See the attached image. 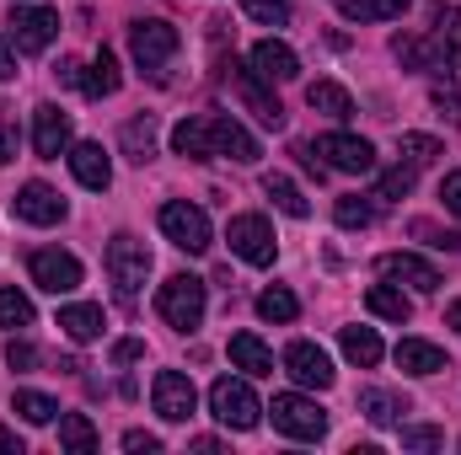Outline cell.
I'll use <instances>...</instances> for the list:
<instances>
[{
    "label": "cell",
    "mask_w": 461,
    "mask_h": 455,
    "mask_svg": "<svg viewBox=\"0 0 461 455\" xmlns=\"http://www.w3.org/2000/svg\"><path fill=\"white\" fill-rule=\"evenodd\" d=\"M172 150L183 161H236V166H252L263 150L258 139L226 113H199V118H183L172 129Z\"/></svg>",
    "instance_id": "obj_1"
},
{
    "label": "cell",
    "mask_w": 461,
    "mask_h": 455,
    "mask_svg": "<svg viewBox=\"0 0 461 455\" xmlns=\"http://www.w3.org/2000/svg\"><path fill=\"white\" fill-rule=\"evenodd\" d=\"M103 263H108V279H113L118 306L134 311V306H140V290H145V279H150V246H145L140 236L118 230L113 241H108V252H103Z\"/></svg>",
    "instance_id": "obj_2"
},
{
    "label": "cell",
    "mask_w": 461,
    "mask_h": 455,
    "mask_svg": "<svg viewBox=\"0 0 461 455\" xmlns=\"http://www.w3.org/2000/svg\"><path fill=\"white\" fill-rule=\"evenodd\" d=\"M204 306H210V295H204V279H194V273H172L156 290V311L172 333H194L204 322Z\"/></svg>",
    "instance_id": "obj_3"
},
{
    "label": "cell",
    "mask_w": 461,
    "mask_h": 455,
    "mask_svg": "<svg viewBox=\"0 0 461 455\" xmlns=\"http://www.w3.org/2000/svg\"><path fill=\"white\" fill-rule=\"evenodd\" d=\"M263 413H268V418H274V429H279V434H290V440H322V434H328V413L317 407V397L279 391Z\"/></svg>",
    "instance_id": "obj_4"
},
{
    "label": "cell",
    "mask_w": 461,
    "mask_h": 455,
    "mask_svg": "<svg viewBox=\"0 0 461 455\" xmlns=\"http://www.w3.org/2000/svg\"><path fill=\"white\" fill-rule=\"evenodd\" d=\"M183 49V38H177V27L172 22H161V16H140V22H129V54H134V65L140 70H161L172 54Z\"/></svg>",
    "instance_id": "obj_5"
},
{
    "label": "cell",
    "mask_w": 461,
    "mask_h": 455,
    "mask_svg": "<svg viewBox=\"0 0 461 455\" xmlns=\"http://www.w3.org/2000/svg\"><path fill=\"white\" fill-rule=\"evenodd\" d=\"M210 413L236 429V434H247V429H258V418H263V402L252 397V386L247 380H236V375H221L215 386H210Z\"/></svg>",
    "instance_id": "obj_6"
},
{
    "label": "cell",
    "mask_w": 461,
    "mask_h": 455,
    "mask_svg": "<svg viewBox=\"0 0 461 455\" xmlns=\"http://www.w3.org/2000/svg\"><path fill=\"white\" fill-rule=\"evenodd\" d=\"M156 226H161V236H167L177 252H210V215H204L199 204H188V199L161 204Z\"/></svg>",
    "instance_id": "obj_7"
},
{
    "label": "cell",
    "mask_w": 461,
    "mask_h": 455,
    "mask_svg": "<svg viewBox=\"0 0 461 455\" xmlns=\"http://www.w3.org/2000/svg\"><path fill=\"white\" fill-rule=\"evenodd\" d=\"M226 241H230V252H236L241 263H252V268H274V257H279L274 226H268L263 215H236L226 226Z\"/></svg>",
    "instance_id": "obj_8"
},
{
    "label": "cell",
    "mask_w": 461,
    "mask_h": 455,
    "mask_svg": "<svg viewBox=\"0 0 461 455\" xmlns=\"http://www.w3.org/2000/svg\"><path fill=\"white\" fill-rule=\"evenodd\" d=\"M312 150H317V161H322L328 172H348V177H365V172H375V150H370V139L344 134V129L322 134Z\"/></svg>",
    "instance_id": "obj_9"
},
{
    "label": "cell",
    "mask_w": 461,
    "mask_h": 455,
    "mask_svg": "<svg viewBox=\"0 0 461 455\" xmlns=\"http://www.w3.org/2000/svg\"><path fill=\"white\" fill-rule=\"evenodd\" d=\"M5 27H11L16 54H43L59 38V11H49V5H16Z\"/></svg>",
    "instance_id": "obj_10"
},
{
    "label": "cell",
    "mask_w": 461,
    "mask_h": 455,
    "mask_svg": "<svg viewBox=\"0 0 461 455\" xmlns=\"http://www.w3.org/2000/svg\"><path fill=\"white\" fill-rule=\"evenodd\" d=\"M27 273H32L38 290L70 295V290L81 284V257H76V252H59V246H38V252L27 257Z\"/></svg>",
    "instance_id": "obj_11"
},
{
    "label": "cell",
    "mask_w": 461,
    "mask_h": 455,
    "mask_svg": "<svg viewBox=\"0 0 461 455\" xmlns=\"http://www.w3.org/2000/svg\"><path fill=\"white\" fill-rule=\"evenodd\" d=\"M279 364H285V375H290L295 386H306V391H328V386L339 380L333 359H328V353H322L317 343H306V338H301V343H290Z\"/></svg>",
    "instance_id": "obj_12"
},
{
    "label": "cell",
    "mask_w": 461,
    "mask_h": 455,
    "mask_svg": "<svg viewBox=\"0 0 461 455\" xmlns=\"http://www.w3.org/2000/svg\"><path fill=\"white\" fill-rule=\"evenodd\" d=\"M150 402H156V413H161L167 424H188L194 407H199V391H194V380H188L183 370H161V375L150 380Z\"/></svg>",
    "instance_id": "obj_13"
},
{
    "label": "cell",
    "mask_w": 461,
    "mask_h": 455,
    "mask_svg": "<svg viewBox=\"0 0 461 455\" xmlns=\"http://www.w3.org/2000/svg\"><path fill=\"white\" fill-rule=\"evenodd\" d=\"M70 145H76V123H70V113H65V108H54V103L32 108V150H38L43 161L70 156Z\"/></svg>",
    "instance_id": "obj_14"
},
{
    "label": "cell",
    "mask_w": 461,
    "mask_h": 455,
    "mask_svg": "<svg viewBox=\"0 0 461 455\" xmlns=\"http://www.w3.org/2000/svg\"><path fill=\"white\" fill-rule=\"evenodd\" d=\"M375 273H381L386 284H408V290H419V295H435V290H440V268L424 263V257H413V252H386V257L375 263Z\"/></svg>",
    "instance_id": "obj_15"
},
{
    "label": "cell",
    "mask_w": 461,
    "mask_h": 455,
    "mask_svg": "<svg viewBox=\"0 0 461 455\" xmlns=\"http://www.w3.org/2000/svg\"><path fill=\"white\" fill-rule=\"evenodd\" d=\"M11 210H16L22 226H59V220L70 215V204H65L49 183H27V188L11 199Z\"/></svg>",
    "instance_id": "obj_16"
},
{
    "label": "cell",
    "mask_w": 461,
    "mask_h": 455,
    "mask_svg": "<svg viewBox=\"0 0 461 455\" xmlns=\"http://www.w3.org/2000/svg\"><path fill=\"white\" fill-rule=\"evenodd\" d=\"M247 65H252V70H258L268 86H285V81H295V76H301V59H295V49H290V43H279V38H263V43H252Z\"/></svg>",
    "instance_id": "obj_17"
},
{
    "label": "cell",
    "mask_w": 461,
    "mask_h": 455,
    "mask_svg": "<svg viewBox=\"0 0 461 455\" xmlns=\"http://www.w3.org/2000/svg\"><path fill=\"white\" fill-rule=\"evenodd\" d=\"M230 70H236V65H230ZM236 97H241V103L258 113V123H263V129H279V123H285V108H279V97L268 92V81H263L252 65H247V70H236Z\"/></svg>",
    "instance_id": "obj_18"
},
{
    "label": "cell",
    "mask_w": 461,
    "mask_h": 455,
    "mask_svg": "<svg viewBox=\"0 0 461 455\" xmlns=\"http://www.w3.org/2000/svg\"><path fill=\"white\" fill-rule=\"evenodd\" d=\"M70 172H76V183L92 188V193H103V188L113 183V161H108V150H103L97 139L70 145Z\"/></svg>",
    "instance_id": "obj_19"
},
{
    "label": "cell",
    "mask_w": 461,
    "mask_h": 455,
    "mask_svg": "<svg viewBox=\"0 0 461 455\" xmlns=\"http://www.w3.org/2000/svg\"><path fill=\"white\" fill-rule=\"evenodd\" d=\"M429 22H435V32H429V43H435V54H440V65L451 70L461 65V5H429Z\"/></svg>",
    "instance_id": "obj_20"
},
{
    "label": "cell",
    "mask_w": 461,
    "mask_h": 455,
    "mask_svg": "<svg viewBox=\"0 0 461 455\" xmlns=\"http://www.w3.org/2000/svg\"><path fill=\"white\" fill-rule=\"evenodd\" d=\"M359 413H365L375 429H402L408 397H402V391H386V386H365V391H359Z\"/></svg>",
    "instance_id": "obj_21"
},
{
    "label": "cell",
    "mask_w": 461,
    "mask_h": 455,
    "mask_svg": "<svg viewBox=\"0 0 461 455\" xmlns=\"http://www.w3.org/2000/svg\"><path fill=\"white\" fill-rule=\"evenodd\" d=\"M156 113H134L123 129H118V145H123V156L134 161V166H145V161H156Z\"/></svg>",
    "instance_id": "obj_22"
},
{
    "label": "cell",
    "mask_w": 461,
    "mask_h": 455,
    "mask_svg": "<svg viewBox=\"0 0 461 455\" xmlns=\"http://www.w3.org/2000/svg\"><path fill=\"white\" fill-rule=\"evenodd\" d=\"M230 364L241 375H274V348L258 338V333H236L230 338Z\"/></svg>",
    "instance_id": "obj_23"
},
{
    "label": "cell",
    "mask_w": 461,
    "mask_h": 455,
    "mask_svg": "<svg viewBox=\"0 0 461 455\" xmlns=\"http://www.w3.org/2000/svg\"><path fill=\"white\" fill-rule=\"evenodd\" d=\"M392 359H397V370H408V375H440V370H446V353L424 338H402Z\"/></svg>",
    "instance_id": "obj_24"
},
{
    "label": "cell",
    "mask_w": 461,
    "mask_h": 455,
    "mask_svg": "<svg viewBox=\"0 0 461 455\" xmlns=\"http://www.w3.org/2000/svg\"><path fill=\"white\" fill-rule=\"evenodd\" d=\"M118 86H123V70H118V59H113V49H97V59L86 65V76H81V92L86 97H113Z\"/></svg>",
    "instance_id": "obj_25"
},
{
    "label": "cell",
    "mask_w": 461,
    "mask_h": 455,
    "mask_svg": "<svg viewBox=\"0 0 461 455\" xmlns=\"http://www.w3.org/2000/svg\"><path fill=\"white\" fill-rule=\"evenodd\" d=\"M263 193H268V199H274V210H279V215H290V220H306V215H312V199H306L285 172H268V177H263Z\"/></svg>",
    "instance_id": "obj_26"
},
{
    "label": "cell",
    "mask_w": 461,
    "mask_h": 455,
    "mask_svg": "<svg viewBox=\"0 0 461 455\" xmlns=\"http://www.w3.org/2000/svg\"><path fill=\"white\" fill-rule=\"evenodd\" d=\"M365 306H370V317H381V322H408L413 317V300L402 295V284H370V295H365Z\"/></svg>",
    "instance_id": "obj_27"
},
{
    "label": "cell",
    "mask_w": 461,
    "mask_h": 455,
    "mask_svg": "<svg viewBox=\"0 0 461 455\" xmlns=\"http://www.w3.org/2000/svg\"><path fill=\"white\" fill-rule=\"evenodd\" d=\"M339 348H344V359L348 364H359V370H370V364H381V333L375 327H344L339 333Z\"/></svg>",
    "instance_id": "obj_28"
},
{
    "label": "cell",
    "mask_w": 461,
    "mask_h": 455,
    "mask_svg": "<svg viewBox=\"0 0 461 455\" xmlns=\"http://www.w3.org/2000/svg\"><path fill=\"white\" fill-rule=\"evenodd\" d=\"M59 327H65V338L70 343H97L103 338V306H65L59 311Z\"/></svg>",
    "instance_id": "obj_29"
},
{
    "label": "cell",
    "mask_w": 461,
    "mask_h": 455,
    "mask_svg": "<svg viewBox=\"0 0 461 455\" xmlns=\"http://www.w3.org/2000/svg\"><path fill=\"white\" fill-rule=\"evenodd\" d=\"M306 103H312V113H328V118H339V123L354 113V97H348L339 81H312L306 86Z\"/></svg>",
    "instance_id": "obj_30"
},
{
    "label": "cell",
    "mask_w": 461,
    "mask_h": 455,
    "mask_svg": "<svg viewBox=\"0 0 461 455\" xmlns=\"http://www.w3.org/2000/svg\"><path fill=\"white\" fill-rule=\"evenodd\" d=\"M392 54L402 59V70H446L429 38H408V32H397V38H392Z\"/></svg>",
    "instance_id": "obj_31"
},
{
    "label": "cell",
    "mask_w": 461,
    "mask_h": 455,
    "mask_svg": "<svg viewBox=\"0 0 461 455\" xmlns=\"http://www.w3.org/2000/svg\"><path fill=\"white\" fill-rule=\"evenodd\" d=\"M408 5L413 0H339V11H344L348 22H397Z\"/></svg>",
    "instance_id": "obj_32"
},
{
    "label": "cell",
    "mask_w": 461,
    "mask_h": 455,
    "mask_svg": "<svg viewBox=\"0 0 461 455\" xmlns=\"http://www.w3.org/2000/svg\"><path fill=\"white\" fill-rule=\"evenodd\" d=\"M59 445L70 455H92L97 451V429H92V418L86 413H65L59 418Z\"/></svg>",
    "instance_id": "obj_33"
},
{
    "label": "cell",
    "mask_w": 461,
    "mask_h": 455,
    "mask_svg": "<svg viewBox=\"0 0 461 455\" xmlns=\"http://www.w3.org/2000/svg\"><path fill=\"white\" fill-rule=\"evenodd\" d=\"M258 317H263V322H295V317H301V300H295L285 284H268V290L258 295Z\"/></svg>",
    "instance_id": "obj_34"
},
{
    "label": "cell",
    "mask_w": 461,
    "mask_h": 455,
    "mask_svg": "<svg viewBox=\"0 0 461 455\" xmlns=\"http://www.w3.org/2000/svg\"><path fill=\"white\" fill-rule=\"evenodd\" d=\"M413 177H419V166H413V161H397L392 172H381V183H375L370 199H375V204H386V199H408V193H413Z\"/></svg>",
    "instance_id": "obj_35"
},
{
    "label": "cell",
    "mask_w": 461,
    "mask_h": 455,
    "mask_svg": "<svg viewBox=\"0 0 461 455\" xmlns=\"http://www.w3.org/2000/svg\"><path fill=\"white\" fill-rule=\"evenodd\" d=\"M11 413H22L27 424H54V418H59V402L43 397V391H16V397H11Z\"/></svg>",
    "instance_id": "obj_36"
},
{
    "label": "cell",
    "mask_w": 461,
    "mask_h": 455,
    "mask_svg": "<svg viewBox=\"0 0 461 455\" xmlns=\"http://www.w3.org/2000/svg\"><path fill=\"white\" fill-rule=\"evenodd\" d=\"M32 327V300L22 290H0V333H22Z\"/></svg>",
    "instance_id": "obj_37"
},
{
    "label": "cell",
    "mask_w": 461,
    "mask_h": 455,
    "mask_svg": "<svg viewBox=\"0 0 461 455\" xmlns=\"http://www.w3.org/2000/svg\"><path fill=\"white\" fill-rule=\"evenodd\" d=\"M333 220H339L344 230L375 226V199H359V193H348V199H339V204H333Z\"/></svg>",
    "instance_id": "obj_38"
},
{
    "label": "cell",
    "mask_w": 461,
    "mask_h": 455,
    "mask_svg": "<svg viewBox=\"0 0 461 455\" xmlns=\"http://www.w3.org/2000/svg\"><path fill=\"white\" fill-rule=\"evenodd\" d=\"M241 11H247L252 22H263V27H285L290 11H295V0H241Z\"/></svg>",
    "instance_id": "obj_39"
},
{
    "label": "cell",
    "mask_w": 461,
    "mask_h": 455,
    "mask_svg": "<svg viewBox=\"0 0 461 455\" xmlns=\"http://www.w3.org/2000/svg\"><path fill=\"white\" fill-rule=\"evenodd\" d=\"M402 156H408L413 166H429V161H435V156H446V150H440V139H435V134H402Z\"/></svg>",
    "instance_id": "obj_40"
},
{
    "label": "cell",
    "mask_w": 461,
    "mask_h": 455,
    "mask_svg": "<svg viewBox=\"0 0 461 455\" xmlns=\"http://www.w3.org/2000/svg\"><path fill=\"white\" fill-rule=\"evenodd\" d=\"M440 445H446V434H440V429H429V424H413V429H402V451L429 455V451H440Z\"/></svg>",
    "instance_id": "obj_41"
},
{
    "label": "cell",
    "mask_w": 461,
    "mask_h": 455,
    "mask_svg": "<svg viewBox=\"0 0 461 455\" xmlns=\"http://www.w3.org/2000/svg\"><path fill=\"white\" fill-rule=\"evenodd\" d=\"M429 97H435V108L451 118V123H461V86L451 81V76H446V81H435V92H429Z\"/></svg>",
    "instance_id": "obj_42"
},
{
    "label": "cell",
    "mask_w": 461,
    "mask_h": 455,
    "mask_svg": "<svg viewBox=\"0 0 461 455\" xmlns=\"http://www.w3.org/2000/svg\"><path fill=\"white\" fill-rule=\"evenodd\" d=\"M5 364H11V370H32V364H38V348L27 338H11L5 343Z\"/></svg>",
    "instance_id": "obj_43"
},
{
    "label": "cell",
    "mask_w": 461,
    "mask_h": 455,
    "mask_svg": "<svg viewBox=\"0 0 461 455\" xmlns=\"http://www.w3.org/2000/svg\"><path fill=\"white\" fill-rule=\"evenodd\" d=\"M440 204L461 220V172H446V183H440Z\"/></svg>",
    "instance_id": "obj_44"
},
{
    "label": "cell",
    "mask_w": 461,
    "mask_h": 455,
    "mask_svg": "<svg viewBox=\"0 0 461 455\" xmlns=\"http://www.w3.org/2000/svg\"><path fill=\"white\" fill-rule=\"evenodd\" d=\"M5 161H16V123L0 108V166H5Z\"/></svg>",
    "instance_id": "obj_45"
},
{
    "label": "cell",
    "mask_w": 461,
    "mask_h": 455,
    "mask_svg": "<svg viewBox=\"0 0 461 455\" xmlns=\"http://www.w3.org/2000/svg\"><path fill=\"white\" fill-rule=\"evenodd\" d=\"M123 451H145V455H156L161 451V440H156V434H145V429H129V434H123Z\"/></svg>",
    "instance_id": "obj_46"
},
{
    "label": "cell",
    "mask_w": 461,
    "mask_h": 455,
    "mask_svg": "<svg viewBox=\"0 0 461 455\" xmlns=\"http://www.w3.org/2000/svg\"><path fill=\"white\" fill-rule=\"evenodd\" d=\"M140 353H145V343H140V338H123V343L113 348V359H118V364H134Z\"/></svg>",
    "instance_id": "obj_47"
},
{
    "label": "cell",
    "mask_w": 461,
    "mask_h": 455,
    "mask_svg": "<svg viewBox=\"0 0 461 455\" xmlns=\"http://www.w3.org/2000/svg\"><path fill=\"white\" fill-rule=\"evenodd\" d=\"M11 76H16V43L0 38V81H11Z\"/></svg>",
    "instance_id": "obj_48"
},
{
    "label": "cell",
    "mask_w": 461,
    "mask_h": 455,
    "mask_svg": "<svg viewBox=\"0 0 461 455\" xmlns=\"http://www.w3.org/2000/svg\"><path fill=\"white\" fill-rule=\"evenodd\" d=\"M0 455H22V434L16 429H0Z\"/></svg>",
    "instance_id": "obj_49"
},
{
    "label": "cell",
    "mask_w": 461,
    "mask_h": 455,
    "mask_svg": "<svg viewBox=\"0 0 461 455\" xmlns=\"http://www.w3.org/2000/svg\"><path fill=\"white\" fill-rule=\"evenodd\" d=\"M446 327H456V333H461V300H451V306H446Z\"/></svg>",
    "instance_id": "obj_50"
}]
</instances>
